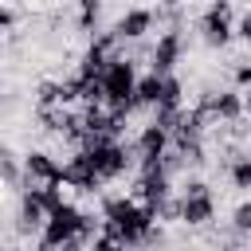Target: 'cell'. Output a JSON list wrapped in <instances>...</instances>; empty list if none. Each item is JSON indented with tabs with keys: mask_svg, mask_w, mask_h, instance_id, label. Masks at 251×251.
<instances>
[{
	"mask_svg": "<svg viewBox=\"0 0 251 251\" xmlns=\"http://www.w3.org/2000/svg\"><path fill=\"white\" fill-rule=\"evenodd\" d=\"M157 227L153 212L133 196H106L102 200V235L122 247H145V235Z\"/></svg>",
	"mask_w": 251,
	"mask_h": 251,
	"instance_id": "cell-1",
	"label": "cell"
},
{
	"mask_svg": "<svg viewBox=\"0 0 251 251\" xmlns=\"http://www.w3.org/2000/svg\"><path fill=\"white\" fill-rule=\"evenodd\" d=\"M133 90H137V63L129 55L126 59H114L102 71V102L110 106V114L129 118L133 114Z\"/></svg>",
	"mask_w": 251,
	"mask_h": 251,
	"instance_id": "cell-2",
	"label": "cell"
},
{
	"mask_svg": "<svg viewBox=\"0 0 251 251\" xmlns=\"http://www.w3.org/2000/svg\"><path fill=\"white\" fill-rule=\"evenodd\" d=\"M82 220H86V212L67 200L63 208H55V212L47 216V224H43V231H39V243H43L47 251H59L63 243H71V239L82 231Z\"/></svg>",
	"mask_w": 251,
	"mask_h": 251,
	"instance_id": "cell-3",
	"label": "cell"
},
{
	"mask_svg": "<svg viewBox=\"0 0 251 251\" xmlns=\"http://www.w3.org/2000/svg\"><path fill=\"white\" fill-rule=\"evenodd\" d=\"M176 204H180V224L188 227H208L216 220V196L204 180H188Z\"/></svg>",
	"mask_w": 251,
	"mask_h": 251,
	"instance_id": "cell-4",
	"label": "cell"
},
{
	"mask_svg": "<svg viewBox=\"0 0 251 251\" xmlns=\"http://www.w3.org/2000/svg\"><path fill=\"white\" fill-rule=\"evenodd\" d=\"M192 110H200L204 122L216 118V122H224V126H235V122L243 118V94H239V90H204Z\"/></svg>",
	"mask_w": 251,
	"mask_h": 251,
	"instance_id": "cell-5",
	"label": "cell"
},
{
	"mask_svg": "<svg viewBox=\"0 0 251 251\" xmlns=\"http://www.w3.org/2000/svg\"><path fill=\"white\" fill-rule=\"evenodd\" d=\"M51 184H63V165L43 153V149H31L24 153V180H20V192L24 188H51Z\"/></svg>",
	"mask_w": 251,
	"mask_h": 251,
	"instance_id": "cell-6",
	"label": "cell"
},
{
	"mask_svg": "<svg viewBox=\"0 0 251 251\" xmlns=\"http://www.w3.org/2000/svg\"><path fill=\"white\" fill-rule=\"evenodd\" d=\"M133 200L145 204L149 212H157L165 200H173V176L165 173V165L141 169V176H137V184H133Z\"/></svg>",
	"mask_w": 251,
	"mask_h": 251,
	"instance_id": "cell-7",
	"label": "cell"
},
{
	"mask_svg": "<svg viewBox=\"0 0 251 251\" xmlns=\"http://www.w3.org/2000/svg\"><path fill=\"white\" fill-rule=\"evenodd\" d=\"M231 16H235V8H231L227 0H216V4L204 8V16H200V35H204L208 47H224V43L235 35Z\"/></svg>",
	"mask_w": 251,
	"mask_h": 251,
	"instance_id": "cell-8",
	"label": "cell"
},
{
	"mask_svg": "<svg viewBox=\"0 0 251 251\" xmlns=\"http://www.w3.org/2000/svg\"><path fill=\"white\" fill-rule=\"evenodd\" d=\"M180 51H184V35H180V27H169V31H161L157 35V43L149 47V71L153 75H173V67L180 63Z\"/></svg>",
	"mask_w": 251,
	"mask_h": 251,
	"instance_id": "cell-9",
	"label": "cell"
},
{
	"mask_svg": "<svg viewBox=\"0 0 251 251\" xmlns=\"http://www.w3.org/2000/svg\"><path fill=\"white\" fill-rule=\"evenodd\" d=\"M165 153H169V133L161 129V126H141V133H137V141H133V157H137V165L141 169H153V165H161L165 161Z\"/></svg>",
	"mask_w": 251,
	"mask_h": 251,
	"instance_id": "cell-10",
	"label": "cell"
},
{
	"mask_svg": "<svg viewBox=\"0 0 251 251\" xmlns=\"http://www.w3.org/2000/svg\"><path fill=\"white\" fill-rule=\"evenodd\" d=\"M63 184H71L78 192H98L102 188V176L94 173V165H90V157L82 149L71 153V161H63Z\"/></svg>",
	"mask_w": 251,
	"mask_h": 251,
	"instance_id": "cell-11",
	"label": "cell"
},
{
	"mask_svg": "<svg viewBox=\"0 0 251 251\" xmlns=\"http://www.w3.org/2000/svg\"><path fill=\"white\" fill-rule=\"evenodd\" d=\"M43 224H47V208L39 200V188H24L20 192V212H16V231L35 235V231H43Z\"/></svg>",
	"mask_w": 251,
	"mask_h": 251,
	"instance_id": "cell-12",
	"label": "cell"
},
{
	"mask_svg": "<svg viewBox=\"0 0 251 251\" xmlns=\"http://www.w3.org/2000/svg\"><path fill=\"white\" fill-rule=\"evenodd\" d=\"M153 20H157L153 8H129V12H122V20H118L110 31H114L122 43H126V39H141V35L153 27Z\"/></svg>",
	"mask_w": 251,
	"mask_h": 251,
	"instance_id": "cell-13",
	"label": "cell"
},
{
	"mask_svg": "<svg viewBox=\"0 0 251 251\" xmlns=\"http://www.w3.org/2000/svg\"><path fill=\"white\" fill-rule=\"evenodd\" d=\"M161 86H165V78L161 75H137V90H133V110H157V102H161Z\"/></svg>",
	"mask_w": 251,
	"mask_h": 251,
	"instance_id": "cell-14",
	"label": "cell"
},
{
	"mask_svg": "<svg viewBox=\"0 0 251 251\" xmlns=\"http://www.w3.org/2000/svg\"><path fill=\"white\" fill-rule=\"evenodd\" d=\"M227 176H231V184H235V188H243V192H251V153H243V157H235V161L227 165Z\"/></svg>",
	"mask_w": 251,
	"mask_h": 251,
	"instance_id": "cell-15",
	"label": "cell"
},
{
	"mask_svg": "<svg viewBox=\"0 0 251 251\" xmlns=\"http://www.w3.org/2000/svg\"><path fill=\"white\" fill-rule=\"evenodd\" d=\"M0 176H4V184H12V188H20V180H24V165H16V157H12L8 149H0Z\"/></svg>",
	"mask_w": 251,
	"mask_h": 251,
	"instance_id": "cell-16",
	"label": "cell"
},
{
	"mask_svg": "<svg viewBox=\"0 0 251 251\" xmlns=\"http://www.w3.org/2000/svg\"><path fill=\"white\" fill-rule=\"evenodd\" d=\"M98 16H102V8H98L94 0H82V4H78V27H82V31H90V27L98 24Z\"/></svg>",
	"mask_w": 251,
	"mask_h": 251,
	"instance_id": "cell-17",
	"label": "cell"
},
{
	"mask_svg": "<svg viewBox=\"0 0 251 251\" xmlns=\"http://www.w3.org/2000/svg\"><path fill=\"white\" fill-rule=\"evenodd\" d=\"M231 227H235V231H243V235L251 231V200H243V204L231 212Z\"/></svg>",
	"mask_w": 251,
	"mask_h": 251,
	"instance_id": "cell-18",
	"label": "cell"
},
{
	"mask_svg": "<svg viewBox=\"0 0 251 251\" xmlns=\"http://www.w3.org/2000/svg\"><path fill=\"white\" fill-rule=\"evenodd\" d=\"M235 86H239V94L251 90V63H239L235 67Z\"/></svg>",
	"mask_w": 251,
	"mask_h": 251,
	"instance_id": "cell-19",
	"label": "cell"
},
{
	"mask_svg": "<svg viewBox=\"0 0 251 251\" xmlns=\"http://www.w3.org/2000/svg\"><path fill=\"white\" fill-rule=\"evenodd\" d=\"M235 35H239V39H247V43H251V8H247V12H243V16H239V24H235Z\"/></svg>",
	"mask_w": 251,
	"mask_h": 251,
	"instance_id": "cell-20",
	"label": "cell"
},
{
	"mask_svg": "<svg viewBox=\"0 0 251 251\" xmlns=\"http://www.w3.org/2000/svg\"><path fill=\"white\" fill-rule=\"evenodd\" d=\"M16 16H20L16 8H0V27H12V24H16Z\"/></svg>",
	"mask_w": 251,
	"mask_h": 251,
	"instance_id": "cell-21",
	"label": "cell"
},
{
	"mask_svg": "<svg viewBox=\"0 0 251 251\" xmlns=\"http://www.w3.org/2000/svg\"><path fill=\"white\" fill-rule=\"evenodd\" d=\"M243 114H251V90H243Z\"/></svg>",
	"mask_w": 251,
	"mask_h": 251,
	"instance_id": "cell-22",
	"label": "cell"
},
{
	"mask_svg": "<svg viewBox=\"0 0 251 251\" xmlns=\"http://www.w3.org/2000/svg\"><path fill=\"white\" fill-rule=\"evenodd\" d=\"M247 247H251V231H247Z\"/></svg>",
	"mask_w": 251,
	"mask_h": 251,
	"instance_id": "cell-23",
	"label": "cell"
}]
</instances>
